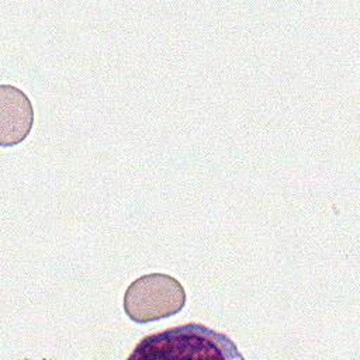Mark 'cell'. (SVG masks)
Wrapping results in <instances>:
<instances>
[{
  "label": "cell",
  "instance_id": "1",
  "mask_svg": "<svg viewBox=\"0 0 360 360\" xmlns=\"http://www.w3.org/2000/svg\"><path fill=\"white\" fill-rule=\"evenodd\" d=\"M129 360H243L236 343L225 333L190 322L141 339Z\"/></svg>",
  "mask_w": 360,
  "mask_h": 360
},
{
  "label": "cell",
  "instance_id": "3",
  "mask_svg": "<svg viewBox=\"0 0 360 360\" xmlns=\"http://www.w3.org/2000/svg\"><path fill=\"white\" fill-rule=\"evenodd\" d=\"M0 97V143L3 148L15 146L27 138L32 128L34 108L30 98L14 86L1 84Z\"/></svg>",
  "mask_w": 360,
  "mask_h": 360
},
{
  "label": "cell",
  "instance_id": "2",
  "mask_svg": "<svg viewBox=\"0 0 360 360\" xmlns=\"http://www.w3.org/2000/svg\"><path fill=\"white\" fill-rule=\"evenodd\" d=\"M186 304L180 281L165 273H149L134 280L122 300L127 316L136 323H148L179 314Z\"/></svg>",
  "mask_w": 360,
  "mask_h": 360
}]
</instances>
